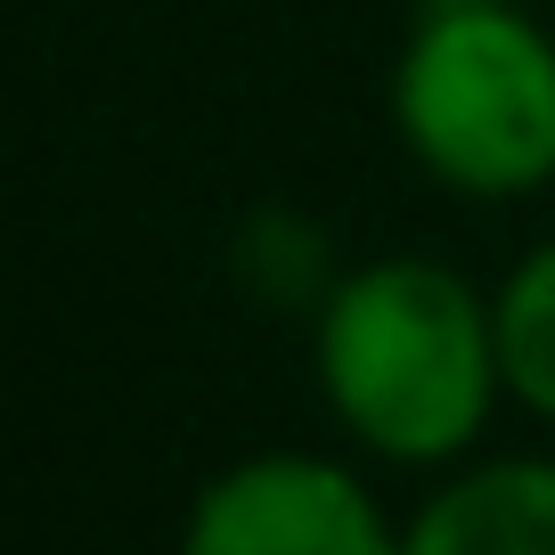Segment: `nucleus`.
I'll return each mask as SVG.
<instances>
[{
  "label": "nucleus",
  "instance_id": "1",
  "mask_svg": "<svg viewBox=\"0 0 555 555\" xmlns=\"http://www.w3.org/2000/svg\"><path fill=\"white\" fill-rule=\"evenodd\" d=\"M319 384L376 457H457L506 384L490 302L441 261H367L319 302Z\"/></svg>",
  "mask_w": 555,
  "mask_h": 555
},
{
  "label": "nucleus",
  "instance_id": "2",
  "mask_svg": "<svg viewBox=\"0 0 555 555\" xmlns=\"http://www.w3.org/2000/svg\"><path fill=\"white\" fill-rule=\"evenodd\" d=\"M409 156L457 196H539L555 180V41L515 0H434L392 74Z\"/></svg>",
  "mask_w": 555,
  "mask_h": 555
},
{
  "label": "nucleus",
  "instance_id": "3",
  "mask_svg": "<svg viewBox=\"0 0 555 555\" xmlns=\"http://www.w3.org/2000/svg\"><path fill=\"white\" fill-rule=\"evenodd\" d=\"M189 555H400V539L344 466L270 450L205 482L189 515Z\"/></svg>",
  "mask_w": 555,
  "mask_h": 555
},
{
  "label": "nucleus",
  "instance_id": "4",
  "mask_svg": "<svg viewBox=\"0 0 555 555\" xmlns=\"http://www.w3.org/2000/svg\"><path fill=\"white\" fill-rule=\"evenodd\" d=\"M400 555H555V466L506 457L474 466L409 522Z\"/></svg>",
  "mask_w": 555,
  "mask_h": 555
},
{
  "label": "nucleus",
  "instance_id": "5",
  "mask_svg": "<svg viewBox=\"0 0 555 555\" xmlns=\"http://www.w3.org/2000/svg\"><path fill=\"white\" fill-rule=\"evenodd\" d=\"M490 327H499V376L531 416H555V237L506 270L490 295Z\"/></svg>",
  "mask_w": 555,
  "mask_h": 555
}]
</instances>
